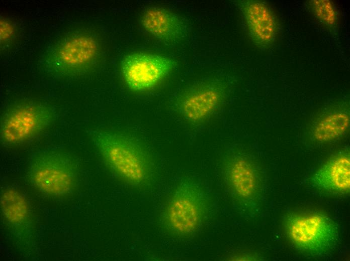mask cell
I'll use <instances>...</instances> for the list:
<instances>
[{
  "label": "cell",
  "instance_id": "obj_15",
  "mask_svg": "<svg viewBox=\"0 0 350 261\" xmlns=\"http://www.w3.org/2000/svg\"><path fill=\"white\" fill-rule=\"evenodd\" d=\"M316 16L324 24L332 26L336 22V12L331 2L328 0L311 1Z\"/></svg>",
  "mask_w": 350,
  "mask_h": 261
},
{
  "label": "cell",
  "instance_id": "obj_3",
  "mask_svg": "<svg viewBox=\"0 0 350 261\" xmlns=\"http://www.w3.org/2000/svg\"><path fill=\"white\" fill-rule=\"evenodd\" d=\"M285 228L293 244L308 254L327 253L335 247L339 239L335 223L323 215L292 214L286 219Z\"/></svg>",
  "mask_w": 350,
  "mask_h": 261
},
{
  "label": "cell",
  "instance_id": "obj_16",
  "mask_svg": "<svg viewBox=\"0 0 350 261\" xmlns=\"http://www.w3.org/2000/svg\"><path fill=\"white\" fill-rule=\"evenodd\" d=\"M0 23L1 41L3 42L13 37L15 30L14 26L7 20L1 19Z\"/></svg>",
  "mask_w": 350,
  "mask_h": 261
},
{
  "label": "cell",
  "instance_id": "obj_10",
  "mask_svg": "<svg viewBox=\"0 0 350 261\" xmlns=\"http://www.w3.org/2000/svg\"><path fill=\"white\" fill-rule=\"evenodd\" d=\"M311 182L314 187L328 193H348L350 188L349 155L342 154L329 160L313 175Z\"/></svg>",
  "mask_w": 350,
  "mask_h": 261
},
{
  "label": "cell",
  "instance_id": "obj_12",
  "mask_svg": "<svg viewBox=\"0 0 350 261\" xmlns=\"http://www.w3.org/2000/svg\"><path fill=\"white\" fill-rule=\"evenodd\" d=\"M98 49V43L93 37L76 36L67 40L59 47L56 53L57 58L64 67L78 69L95 59Z\"/></svg>",
  "mask_w": 350,
  "mask_h": 261
},
{
  "label": "cell",
  "instance_id": "obj_4",
  "mask_svg": "<svg viewBox=\"0 0 350 261\" xmlns=\"http://www.w3.org/2000/svg\"><path fill=\"white\" fill-rule=\"evenodd\" d=\"M206 211V200L200 187L190 180L181 182L167 204L165 220L169 228L188 235L200 226Z\"/></svg>",
  "mask_w": 350,
  "mask_h": 261
},
{
  "label": "cell",
  "instance_id": "obj_5",
  "mask_svg": "<svg viewBox=\"0 0 350 261\" xmlns=\"http://www.w3.org/2000/svg\"><path fill=\"white\" fill-rule=\"evenodd\" d=\"M53 119L47 107L35 104H25L11 109L1 122L0 136L6 145L27 142L46 129Z\"/></svg>",
  "mask_w": 350,
  "mask_h": 261
},
{
  "label": "cell",
  "instance_id": "obj_14",
  "mask_svg": "<svg viewBox=\"0 0 350 261\" xmlns=\"http://www.w3.org/2000/svg\"><path fill=\"white\" fill-rule=\"evenodd\" d=\"M349 117L344 112L330 114L320 120L314 126L313 135L319 141H328L340 137L347 130Z\"/></svg>",
  "mask_w": 350,
  "mask_h": 261
},
{
  "label": "cell",
  "instance_id": "obj_8",
  "mask_svg": "<svg viewBox=\"0 0 350 261\" xmlns=\"http://www.w3.org/2000/svg\"><path fill=\"white\" fill-rule=\"evenodd\" d=\"M141 23L148 33L164 42H178L188 33V25L182 17L162 8H147L142 14Z\"/></svg>",
  "mask_w": 350,
  "mask_h": 261
},
{
  "label": "cell",
  "instance_id": "obj_13",
  "mask_svg": "<svg viewBox=\"0 0 350 261\" xmlns=\"http://www.w3.org/2000/svg\"><path fill=\"white\" fill-rule=\"evenodd\" d=\"M1 206L6 222L19 235H28L30 210L24 196L17 190L5 188L1 193Z\"/></svg>",
  "mask_w": 350,
  "mask_h": 261
},
{
  "label": "cell",
  "instance_id": "obj_7",
  "mask_svg": "<svg viewBox=\"0 0 350 261\" xmlns=\"http://www.w3.org/2000/svg\"><path fill=\"white\" fill-rule=\"evenodd\" d=\"M225 87L217 80L196 84L180 96L177 107L182 116L193 123L205 120L214 114L223 102Z\"/></svg>",
  "mask_w": 350,
  "mask_h": 261
},
{
  "label": "cell",
  "instance_id": "obj_1",
  "mask_svg": "<svg viewBox=\"0 0 350 261\" xmlns=\"http://www.w3.org/2000/svg\"><path fill=\"white\" fill-rule=\"evenodd\" d=\"M89 133L104 161L118 178L134 186L150 181L151 163L146 151L137 142L109 130L94 129Z\"/></svg>",
  "mask_w": 350,
  "mask_h": 261
},
{
  "label": "cell",
  "instance_id": "obj_2",
  "mask_svg": "<svg viewBox=\"0 0 350 261\" xmlns=\"http://www.w3.org/2000/svg\"><path fill=\"white\" fill-rule=\"evenodd\" d=\"M29 175L33 185L42 193L61 197L70 193L76 186V166L66 153L42 150L31 157Z\"/></svg>",
  "mask_w": 350,
  "mask_h": 261
},
{
  "label": "cell",
  "instance_id": "obj_11",
  "mask_svg": "<svg viewBox=\"0 0 350 261\" xmlns=\"http://www.w3.org/2000/svg\"><path fill=\"white\" fill-rule=\"evenodd\" d=\"M227 183L237 195L243 198L253 196L258 188V177L250 161L241 156L230 158L225 166Z\"/></svg>",
  "mask_w": 350,
  "mask_h": 261
},
{
  "label": "cell",
  "instance_id": "obj_9",
  "mask_svg": "<svg viewBox=\"0 0 350 261\" xmlns=\"http://www.w3.org/2000/svg\"><path fill=\"white\" fill-rule=\"evenodd\" d=\"M238 4L253 40L261 46L270 44L277 30L275 19L270 8L258 1H243Z\"/></svg>",
  "mask_w": 350,
  "mask_h": 261
},
{
  "label": "cell",
  "instance_id": "obj_6",
  "mask_svg": "<svg viewBox=\"0 0 350 261\" xmlns=\"http://www.w3.org/2000/svg\"><path fill=\"white\" fill-rule=\"evenodd\" d=\"M175 62L155 54L136 53L126 56L121 62V74L127 86L134 91L152 88L172 70Z\"/></svg>",
  "mask_w": 350,
  "mask_h": 261
}]
</instances>
